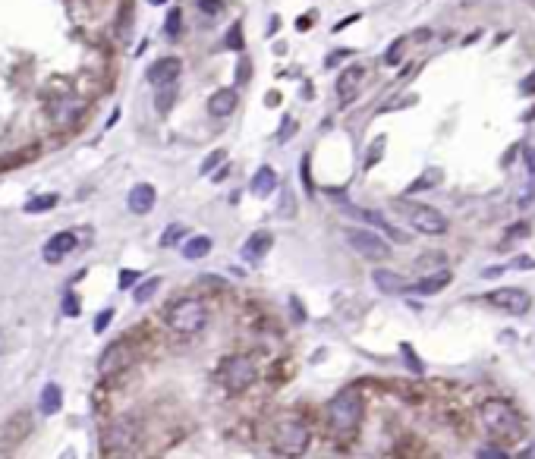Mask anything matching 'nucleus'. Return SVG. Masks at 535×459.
Returning a JSON list of instances; mask_svg holds the SVG:
<instances>
[{
    "label": "nucleus",
    "instance_id": "f257e3e1",
    "mask_svg": "<svg viewBox=\"0 0 535 459\" xmlns=\"http://www.w3.org/2000/svg\"><path fill=\"white\" fill-rule=\"evenodd\" d=\"M479 418H482V428L494 441H517L523 434V418L504 400H485L482 409H479Z\"/></svg>",
    "mask_w": 535,
    "mask_h": 459
},
{
    "label": "nucleus",
    "instance_id": "f03ea898",
    "mask_svg": "<svg viewBox=\"0 0 535 459\" xmlns=\"http://www.w3.org/2000/svg\"><path fill=\"white\" fill-rule=\"evenodd\" d=\"M362 422V396L359 390H343L331 400L328 406V425L337 437H350Z\"/></svg>",
    "mask_w": 535,
    "mask_h": 459
},
{
    "label": "nucleus",
    "instance_id": "7ed1b4c3",
    "mask_svg": "<svg viewBox=\"0 0 535 459\" xmlns=\"http://www.w3.org/2000/svg\"><path fill=\"white\" fill-rule=\"evenodd\" d=\"M394 211H400L403 218L410 220V227L419 230V233H425V236H441V233H447L444 214L438 211V208H431V205H422V201H410V199H397V201H394Z\"/></svg>",
    "mask_w": 535,
    "mask_h": 459
},
{
    "label": "nucleus",
    "instance_id": "20e7f679",
    "mask_svg": "<svg viewBox=\"0 0 535 459\" xmlns=\"http://www.w3.org/2000/svg\"><path fill=\"white\" fill-rule=\"evenodd\" d=\"M255 375H259L255 362L249 359V356H242V353H240V356H230V359H223V362H221V371H218L223 390H227V394H233V396L246 394V390L255 384Z\"/></svg>",
    "mask_w": 535,
    "mask_h": 459
},
{
    "label": "nucleus",
    "instance_id": "39448f33",
    "mask_svg": "<svg viewBox=\"0 0 535 459\" xmlns=\"http://www.w3.org/2000/svg\"><path fill=\"white\" fill-rule=\"evenodd\" d=\"M205 324H208V308L202 299H183L167 312V327L173 334H183V337L199 334Z\"/></svg>",
    "mask_w": 535,
    "mask_h": 459
},
{
    "label": "nucleus",
    "instance_id": "423d86ee",
    "mask_svg": "<svg viewBox=\"0 0 535 459\" xmlns=\"http://www.w3.org/2000/svg\"><path fill=\"white\" fill-rule=\"evenodd\" d=\"M306 447H309V425L300 422V418H283L277 425L274 450L281 456H300L306 453Z\"/></svg>",
    "mask_w": 535,
    "mask_h": 459
},
{
    "label": "nucleus",
    "instance_id": "0eeeda50",
    "mask_svg": "<svg viewBox=\"0 0 535 459\" xmlns=\"http://www.w3.org/2000/svg\"><path fill=\"white\" fill-rule=\"evenodd\" d=\"M104 453H130L139 444V422L135 418H113L104 431Z\"/></svg>",
    "mask_w": 535,
    "mask_h": 459
},
{
    "label": "nucleus",
    "instance_id": "6e6552de",
    "mask_svg": "<svg viewBox=\"0 0 535 459\" xmlns=\"http://www.w3.org/2000/svg\"><path fill=\"white\" fill-rule=\"evenodd\" d=\"M343 236H347V242L356 249L362 258L369 261H384L391 255V246L381 239V236L369 233V230H343Z\"/></svg>",
    "mask_w": 535,
    "mask_h": 459
},
{
    "label": "nucleus",
    "instance_id": "1a4fd4ad",
    "mask_svg": "<svg viewBox=\"0 0 535 459\" xmlns=\"http://www.w3.org/2000/svg\"><path fill=\"white\" fill-rule=\"evenodd\" d=\"M133 356H135L133 343H126V340L111 343V346L104 349V356L98 359V375H101V377H111V375H117V371L130 368Z\"/></svg>",
    "mask_w": 535,
    "mask_h": 459
},
{
    "label": "nucleus",
    "instance_id": "9d476101",
    "mask_svg": "<svg viewBox=\"0 0 535 459\" xmlns=\"http://www.w3.org/2000/svg\"><path fill=\"white\" fill-rule=\"evenodd\" d=\"M485 299H488L494 308L507 312V315H526V312H529V306H532L529 293H526V289H517V287L494 289V293H488Z\"/></svg>",
    "mask_w": 535,
    "mask_h": 459
},
{
    "label": "nucleus",
    "instance_id": "9b49d317",
    "mask_svg": "<svg viewBox=\"0 0 535 459\" xmlns=\"http://www.w3.org/2000/svg\"><path fill=\"white\" fill-rule=\"evenodd\" d=\"M76 233H73V230H63V233H57V236H51V239L44 242V261L47 265H57V261H63L66 255L73 252V249H76Z\"/></svg>",
    "mask_w": 535,
    "mask_h": 459
},
{
    "label": "nucleus",
    "instance_id": "f8f14e48",
    "mask_svg": "<svg viewBox=\"0 0 535 459\" xmlns=\"http://www.w3.org/2000/svg\"><path fill=\"white\" fill-rule=\"evenodd\" d=\"M154 201H158V192H154V186H148V183L133 186L130 195H126V205H130L133 214H148L154 208Z\"/></svg>",
    "mask_w": 535,
    "mask_h": 459
},
{
    "label": "nucleus",
    "instance_id": "ddd939ff",
    "mask_svg": "<svg viewBox=\"0 0 535 459\" xmlns=\"http://www.w3.org/2000/svg\"><path fill=\"white\" fill-rule=\"evenodd\" d=\"M180 60L177 57H161V60H154V66L148 70V82L152 85H167V82H177V76H180Z\"/></svg>",
    "mask_w": 535,
    "mask_h": 459
},
{
    "label": "nucleus",
    "instance_id": "4468645a",
    "mask_svg": "<svg viewBox=\"0 0 535 459\" xmlns=\"http://www.w3.org/2000/svg\"><path fill=\"white\" fill-rule=\"evenodd\" d=\"M347 214H353V218H359V220H369L371 227H378V230H381V233H388L391 239H397V242H406V233H403V230L391 227L388 220L381 218V214H375V211H365V208H356V205H347Z\"/></svg>",
    "mask_w": 535,
    "mask_h": 459
},
{
    "label": "nucleus",
    "instance_id": "2eb2a0df",
    "mask_svg": "<svg viewBox=\"0 0 535 459\" xmlns=\"http://www.w3.org/2000/svg\"><path fill=\"white\" fill-rule=\"evenodd\" d=\"M447 283H450V274H447V268H444V271H435V274L422 277V280H416V283H406V293L431 296V293H438V289H444Z\"/></svg>",
    "mask_w": 535,
    "mask_h": 459
},
{
    "label": "nucleus",
    "instance_id": "dca6fc26",
    "mask_svg": "<svg viewBox=\"0 0 535 459\" xmlns=\"http://www.w3.org/2000/svg\"><path fill=\"white\" fill-rule=\"evenodd\" d=\"M271 242H274V236L268 233V230H259V233H252L246 239V246H242V258L246 261H262L268 255Z\"/></svg>",
    "mask_w": 535,
    "mask_h": 459
},
{
    "label": "nucleus",
    "instance_id": "f3484780",
    "mask_svg": "<svg viewBox=\"0 0 535 459\" xmlns=\"http://www.w3.org/2000/svg\"><path fill=\"white\" fill-rule=\"evenodd\" d=\"M362 79H365L362 66H350V70L340 73V79H337V94H340L343 104H347V101H353V94H356L359 85H362Z\"/></svg>",
    "mask_w": 535,
    "mask_h": 459
},
{
    "label": "nucleus",
    "instance_id": "a211bd4d",
    "mask_svg": "<svg viewBox=\"0 0 535 459\" xmlns=\"http://www.w3.org/2000/svg\"><path fill=\"white\" fill-rule=\"evenodd\" d=\"M236 111V92L233 89H221L208 98V113L211 117H230Z\"/></svg>",
    "mask_w": 535,
    "mask_h": 459
},
{
    "label": "nucleus",
    "instance_id": "6ab92c4d",
    "mask_svg": "<svg viewBox=\"0 0 535 459\" xmlns=\"http://www.w3.org/2000/svg\"><path fill=\"white\" fill-rule=\"evenodd\" d=\"M371 280H375V287L381 289V293H388V296L406 293V280L400 274H394V271H375L371 274Z\"/></svg>",
    "mask_w": 535,
    "mask_h": 459
},
{
    "label": "nucleus",
    "instance_id": "aec40b11",
    "mask_svg": "<svg viewBox=\"0 0 535 459\" xmlns=\"http://www.w3.org/2000/svg\"><path fill=\"white\" fill-rule=\"evenodd\" d=\"M208 252H211V239H208V236H192V239L183 242V258H189V261L205 258Z\"/></svg>",
    "mask_w": 535,
    "mask_h": 459
},
{
    "label": "nucleus",
    "instance_id": "412c9836",
    "mask_svg": "<svg viewBox=\"0 0 535 459\" xmlns=\"http://www.w3.org/2000/svg\"><path fill=\"white\" fill-rule=\"evenodd\" d=\"M274 189H277V173L271 170V167L255 170V177H252V192L255 195H271Z\"/></svg>",
    "mask_w": 535,
    "mask_h": 459
},
{
    "label": "nucleus",
    "instance_id": "4be33fe9",
    "mask_svg": "<svg viewBox=\"0 0 535 459\" xmlns=\"http://www.w3.org/2000/svg\"><path fill=\"white\" fill-rule=\"evenodd\" d=\"M60 406H63V390H60L57 384H47L42 390V413L54 415V413H60Z\"/></svg>",
    "mask_w": 535,
    "mask_h": 459
},
{
    "label": "nucleus",
    "instance_id": "5701e85b",
    "mask_svg": "<svg viewBox=\"0 0 535 459\" xmlns=\"http://www.w3.org/2000/svg\"><path fill=\"white\" fill-rule=\"evenodd\" d=\"M186 239V227L183 224H171L161 233V249H173V246H180V242Z\"/></svg>",
    "mask_w": 535,
    "mask_h": 459
},
{
    "label": "nucleus",
    "instance_id": "b1692460",
    "mask_svg": "<svg viewBox=\"0 0 535 459\" xmlns=\"http://www.w3.org/2000/svg\"><path fill=\"white\" fill-rule=\"evenodd\" d=\"M416 268H419V271H422V274H435V271H444V268H447V258H444V255H422V258H419L416 261Z\"/></svg>",
    "mask_w": 535,
    "mask_h": 459
},
{
    "label": "nucleus",
    "instance_id": "393cba45",
    "mask_svg": "<svg viewBox=\"0 0 535 459\" xmlns=\"http://www.w3.org/2000/svg\"><path fill=\"white\" fill-rule=\"evenodd\" d=\"M82 113V104H79L76 98H70V101H60L57 104V117H60V123H73V120Z\"/></svg>",
    "mask_w": 535,
    "mask_h": 459
},
{
    "label": "nucleus",
    "instance_id": "a878e982",
    "mask_svg": "<svg viewBox=\"0 0 535 459\" xmlns=\"http://www.w3.org/2000/svg\"><path fill=\"white\" fill-rule=\"evenodd\" d=\"M54 205H57V195L47 192V195H38V199L25 201V211H29V214H42V211H51Z\"/></svg>",
    "mask_w": 535,
    "mask_h": 459
},
{
    "label": "nucleus",
    "instance_id": "bb28decb",
    "mask_svg": "<svg viewBox=\"0 0 535 459\" xmlns=\"http://www.w3.org/2000/svg\"><path fill=\"white\" fill-rule=\"evenodd\" d=\"M164 32H167V38H180V32H183V10H180V6H173V10L167 13Z\"/></svg>",
    "mask_w": 535,
    "mask_h": 459
},
{
    "label": "nucleus",
    "instance_id": "cd10ccee",
    "mask_svg": "<svg viewBox=\"0 0 535 459\" xmlns=\"http://www.w3.org/2000/svg\"><path fill=\"white\" fill-rule=\"evenodd\" d=\"M158 89H161V94H158V101H154V104H158L161 113H167V111H171V104H173V98H177V85L167 82V85H158Z\"/></svg>",
    "mask_w": 535,
    "mask_h": 459
},
{
    "label": "nucleus",
    "instance_id": "c85d7f7f",
    "mask_svg": "<svg viewBox=\"0 0 535 459\" xmlns=\"http://www.w3.org/2000/svg\"><path fill=\"white\" fill-rule=\"evenodd\" d=\"M29 422H32L29 415H16V418H13V425H10V437H6V441H19V437H23L25 431H29Z\"/></svg>",
    "mask_w": 535,
    "mask_h": 459
},
{
    "label": "nucleus",
    "instance_id": "c756f323",
    "mask_svg": "<svg viewBox=\"0 0 535 459\" xmlns=\"http://www.w3.org/2000/svg\"><path fill=\"white\" fill-rule=\"evenodd\" d=\"M158 277H152V280H145V283H142V287L139 289H135V302H148V299H152V296H154V289H158Z\"/></svg>",
    "mask_w": 535,
    "mask_h": 459
},
{
    "label": "nucleus",
    "instance_id": "7c9ffc66",
    "mask_svg": "<svg viewBox=\"0 0 535 459\" xmlns=\"http://www.w3.org/2000/svg\"><path fill=\"white\" fill-rule=\"evenodd\" d=\"M79 312H82V306H79V296L76 293H66L63 296V315H66V318H76Z\"/></svg>",
    "mask_w": 535,
    "mask_h": 459
},
{
    "label": "nucleus",
    "instance_id": "2f4dec72",
    "mask_svg": "<svg viewBox=\"0 0 535 459\" xmlns=\"http://www.w3.org/2000/svg\"><path fill=\"white\" fill-rule=\"evenodd\" d=\"M223 158H227V151H223V148H221V151H211L205 161H202V173H211L218 164H223Z\"/></svg>",
    "mask_w": 535,
    "mask_h": 459
},
{
    "label": "nucleus",
    "instance_id": "473e14b6",
    "mask_svg": "<svg viewBox=\"0 0 535 459\" xmlns=\"http://www.w3.org/2000/svg\"><path fill=\"white\" fill-rule=\"evenodd\" d=\"M400 353H403L406 365H410L412 371H416V375H422V362H419V356L412 353V346H410V343H403V346H400Z\"/></svg>",
    "mask_w": 535,
    "mask_h": 459
},
{
    "label": "nucleus",
    "instance_id": "72a5a7b5",
    "mask_svg": "<svg viewBox=\"0 0 535 459\" xmlns=\"http://www.w3.org/2000/svg\"><path fill=\"white\" fill-rule=\"evenodd\" d=\"M227 47H233V51H242V25L236 23L233 29L227 32Z\"/></svg>",
    "mask_w": 535,
    "mask_h": 459
},
{
    "label": "nucleus",
    "instance_id": "f704fd0d",
    "mask_svg": "<svg viewBox=\"0 0 535 459\" xmlns=\"http://www.w3.org/2000/svg\"><path fill=\"white\" fill-rule=\"evenodd\" d=\"M300 177H302V186H306V192H315V186H312V173H309V154L302 158V164H300Z\"/></svg>",
    "mask_w": 535,
    "mask_h": 459
},
{
    "label": "nucleus",
    "instance_id": "c9c22d12",
    "mask_svg": "<svg viewBox=\"0 0 535 459\" xmlns=\"http://www.w3.org/2000/svg\"><path fill=\"white\" fill-rule=\"evenodd\" d=\"M403 47H406V42H403V38H400V42H394V47H391V51H388V54H384V63H391V66H394V63H397V60H400V54H403Z\"/></svg>",
    "mask_w": 535,
    "mask_h": 459
},
{
    "label": "nucleus",
    "instance_id": "e433bc0d",
    "mask_svg": "<svg viewBox=\"0 0 535 459\" xmlns=\"http://www.w3.org/2000/svg\"><path fill=\"white\" fill-rule=\"evenodd\" d=\"M111 318H113V308H104V312L94 318V334H104V327L111 324Z\"/></svg>",
    "mask_w": 535,
    "mask_h": 459
},
{
    "label": "nucleus",
    "instance_id": "4c0bfd02",
    "mask_svg": "<svg viewBox=\"0 0 535 459\" xmlns=\"http://www.w3.org/2000/svg\"><path fill=\"white\" fill-rule=\"evenodd\" d=\"M293 132H296V120H293V117H287V120H283V126H281V130H277V139H281V142H287L290 136H293Z\"/></svg>",
    "mask_w": 535,
    "mask_h": 459
},
{
    "label": "nucleus",
    "instance_id": "58836bf2",
    "mask_svg": "<svg viewBox=\"0 0 535 459\" xmlns=\"http://www.w3.org/2000/svg\"><path fill=\"white\" fill-rule=\"evenodd\" d=\"M277 211H281V218H293V211H296L293 195H290V192H283V208H277Z\"/></svg>",
    "mask_w": 535,
    "mask_h": 459
},
{
    "label": "nucleus",
    "instance_id": "ea45409f",
    "mask_svg": "<svg viewBox=\"0 0 535 459\" xmlns=\"http://www.w3.org/2000/svg\"><path fill=\"white\" fill-rule=\"evenodd\" d=\"M435 183H438V170L429 173V177H422V180H416V183L410 186V192H416V189H425V186H435Z\"/></svg>",
    "mask_w": 535,
    "mask_h": 459
},
{
    "label": "nucleus",
    "instance_id": "a19ab883",
    "mask_svg": "<svg viewBox=\"0 0 535 459\" xmlns=\"http://www.w3.org/2000/svg\"><path fill=\"white\" fill-rule=\"evenodd\" d=\"M476 456H482V459H507L504 450H498V447H485V450H476Z\"/></svg>",
    "mask_w": 535,
    "mask_h": 459
},
{
    "label": "nucleus",
    "instance_id": "79ce46f5",
    "mask_svg": "<svg viewBox=\"0 0 535 459\" xmlns=\"http://www.w3.org/2000/svg\"><path fill=\"white\" fill-rule=\"evenodd\" d=\"M381 151H384V139H378V142H375V145H371V154H369V161H365V164H369V167H371V164H375V161H378V158H381Z\"/></svg>",
    "mask_w": 535,
    "mask_h": 459
},
{
    "label": "nucleus",
    "instance_id": "37998d69",
    "mask_svg": "<svg viewBox=\"0 0 535 459\" xmlns=\"http://www.w3.org/2000/svg\"><path fill=\"white\" fill-rule=\"evenodd\" d=\"M532 201H535V180L529 183V189H526V192H523V199H519V208H529Z\"/></svg>",
    "mask_w": 535,
    "mask_h": 459
},
{
    "label": "nucleus",
    "instance_id": "c03bdc74",
    "mask_svg": "<svg viewBox=\"0 0 535 459\" xmlns=\"http://www.w3.org/2000/svg\"><path fill=\"white\" fill-rule=\"evenodd\" d=\"M135 280H139V271H123V274H120V287H133V283Z\"/></svg>",
    "mask_w": 535,
    "mask_h": 459
},
{
    "label": "nucleus",
    "instance_id": "a18cd8bd",
    "mask_svg": "<svg viewBox=\"0 0 535 459\" xmlns=\"http://www.w3.org/2000/svg\"><path fill=\"white\" fill-rule=\"evenodd\" d=\"M526 164H529V177L535 180V145L526 148Z\"/></svg>",
    "mask_w": 535,
    "mask_h": 459
},
{
    "label": "nucleus",
    "instance_id": "49530a36",
    "mask_svg": "<svg viewBox=\"0 0 535 459\" xmlns=\"http://www.w3.org/2000/svg\"><path fill=\"white\" fill-rule=\"evenodd\" d=\"M199 6H202V10H208V13H218L221 10V0H199Z\"/></svg>",
    "mask_w": 535,
    "mask_h": 459
},
{
    "label": "nucleus",
    "instance_id": "de8ad7c7",
    "mask_svg": "<svg viewBox=\"0 0 535 459\" xmlns=\"http://www.w3.org/2000/svg\"><path fill=\"white\" fill-rule=\"evenodd\" d=\"M519 92H523V94H535V73H532L529 79H526L523 85H519Z\"/></svg>",
    "mask_w": 535,
    "mask_h": 459
},
{
    "label": "nucleus",
    "instance_id": "09e8293b",
    "mask_svg": "<svg viewBox=\"0 0 535 459\" xmlns=\"http://www.w3.org/2000/svg\"><path fill=\"white\" fill-rule=\"evenodd\" d=\"M312 13H309V16H300V23H296V29H300V32H306V29H312Z\"/></svg>",
    "mask_w": 535,
    "mask_h": 459
},
{
    "label": "nucleus",
    "instance_id": "8fccbe9b",
    "mask_svg": "<svg viewBox=\"0 0 535 459\" xmlns=\"http://www.w3.org/2000/svg\"><path fill=\"white\" fill-rule=\"evenodd\" d=\"M513 268H535V261L526 258V255H519V258H513Z\"/></svg>",
    "mask_w": 535,
    "mask_h": 459
},
{
    "label": "nucleus",
    "instance_id": "3c124183",
    "mask_svg": "<svg viewBox=\"0 0 535 459\" xmlns=\"http://www.w3.org/2000/svg\"><path fill=\"white\" fill-rule=\"evenodd\" d=\"M526 233H529V227H526V224H517V227H510V233H507V236H526Z\"/></svg>",
    "mask_w": 535,
    "mask_h": 459
},
{
    "label": "nucleus",
    "instance_id": "603ef678",
    "mask_svg": "<svg viewBox=\"0 0 535 459\" xmlns=\"http://www.w3.org/2000/svg\"><path fill=\"white\" fill-rule=\"evenodd\" d=\"M356 19H359V16H347V19H343V23H337V25H334V32H343V29H347V25H353Z\"/></svg>",
    "mask_w": 535,
    "mask_h": 459
},
{
    "label": "nucleus",
    "instance_id": "864d4df0",
    "mask_svg": "<svg viewBox=\"0 0 535 459\" xmlns=\"http://www.w3.org/2000/svg\"><path fill=\"white\" fill-rule=\"evenodd\" d=\"M293 315H296V318H300V321H306V312H302V306H300V302H296V299H293Z\"/></svg>",
    "mask_w": 535,
    "mask_h": 459
},
{
    "label": "nucleus",
    "instance_id": "5fc2aeb1",
    "mask_svg": "<svg viewBox=\"0 0 535 459\" xmlns=\"http://www.w3.org/2000/svg\"><path fill=\"white\" fill-rule=\"evenodd\" d=\"M498 274H504V268H485L482 277H498Z\"/></svg>",
    "mask_w": 535,
    "mask_h": 459
},
{
    "label": "nucleus",
    "instance_id": "6e6d98bb",
    "mask_svg": "<svg viewBox=\"0 0 535 459\" xmlns=\"http://www.w3.org/2000/svg\"><path fill=\"white\" fill-rule=\"evenodd\" d=\"M227 173H230V167H221V170H218V173H214V183H221V180H223V177H227Z\"/></svg>",
    "mask_w": 535,
    "mask_h": 459
},
{
    "label": "nucleus",
    "instance_id": "4d7b16f0",
    "mask_svg": "<svg viewBox=\"0 0 535 459\" xmlns=\"http://www.w3.org/2000/svg\"><path fill=\"white\" fill-rule=\"evenodd\" d=\"M246 76H249V63H240V82H246Z\"/></svg>",
    "mask_w": 535,
    "mask_h": 459
},
{
    "label": "nucleus",
    "instance_id": "13d9d810",
    "mask_svg": "<svg viewBox=\"0 0 535 459\" xmlns=\"http://www.w3.org/2000/svg\"><path fill=\"white\" fill-rule=\"evenodd\" d=\"M519 456H535V444H532L529 450H523V453H519Z\"/></svg>",
    "mask_w": 535,
    "mask_h": 459
},
{
    "label": "nucleus",
    "instance_id": "bf43d9fd",
    "mask_svg": "<svg viewBox=\"0 0 535 459\" xmlns=\"http://www.w3.org/2000/svg\"><path fill=\"white\" fill-rule=\"evenodd\" d=\"M152 4H167V0H152Z\"/></svg>",
    "mask_w": 535,
    "mask_h": 459
}]
</instances>
